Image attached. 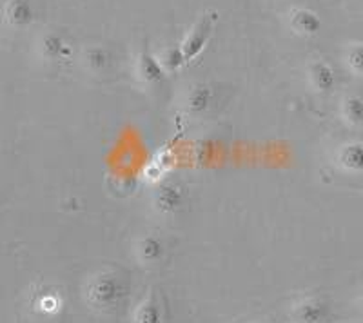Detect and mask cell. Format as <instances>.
Wrapping results in <instances>:
<instances>
[{"label": "cell", "mask_w": 363, "mask_h": 323, "mask_svg": "<svg viewBox=\"0 0 363 323\" xmlns=\"http://www.w3.org/2000/svg\"><path fill=\"white\" fill-rule=\"evenodd\" d=\"M135 75L145 86H158V84L164 82L167 71L164 69L160 60L155 55L149 53L147 47H144L136 57Z\"/></svg>", "instance_id": "5"}, {"label": "cell", "mask_w": 363, "mask_h": 323, "mask_svg": "<svg viewBox=\"0 0 363 323\" xmlns=\"http://www.w3.org/2000/svg\"><path fill=\"white\" fill-rule=\"evenodd\" d=\"M128 280L115 269H100L91 274L84 287V300L93 311H115L128 296Z\"/></svg>", "instance_id": "1"}, {"label": "cell", "mask_w": 363, "mask_h": 323, "mask_svg": "<svg viewBox=\"0 0 363 323\" xmlns=\"http://www.w3.org/2000/svg\"><path fill=\"white\" fill-rule=\"evenodd\" d=\"M164 322V312H162L160 300L157 298L153 290L144 296L135 312H133V323H162Z\"/></svg>", "instance_id": "13"}, {"label": "cell", "mask_w": 363, "mask_h": 323, "mask_svg": "<svg viewBox=\"0 0 363 323\" xmlns=\"http://www.w3.org/2000/svg\"><path fill=\"white\" fill-rule=\"evenodd\" d=\"M358 309H359V312H362V316H363V295L359 296V300H358Z\"/></svg>", "instance_id": "18"}, {"label": "cell", "mask_w": 363, "mask_h": 323, "mask_svg": "<svg viewBox=\"0 0 363 323\" xmlns=\"http://www.w3.org/2000/svg\"><path fill=\"white\" fill-rule=\"evenodd\" d=\"M307 79L314 93L329 95L336 87V73L325 60H313L307 67Z\"/></svg>", "instance_id": "7"}, {"label": "cell", "mask_w": 363, "mask_h": 323, "mask_svg": "<svg viewBox=\"0 0 363 323\" xmlns=\"http://www.w3.org/2000/svg\"><path fill=\"white\" fill-rule=\"evenodd\" d=\"M38 47H40L42 58L50 60V62L69 60L71 55H73V47H71L69 42L58 33H45Z\"/></svg>", "instance_id": "11"}, {"label": "cell", "mask_w": 363, "mask_h": 323, "mask_svg": "<svg viewBox=\"0 0 363 323\" xmlns=\"http://www.w3.org/2000/svg\"><path fill=\"white\" fill-rule=\"evenodd\" d=\"M347 67L351 71L352 75L363 76V42H354L349 44L343 55Z\"/></svg>", "instance_id": "16"}, {"label": "cell", "mask_w": 363, "mask_h": 323, "mask_svg": "<svg viewBox=\"0 0 363 323\" xmlns=\"http://www.w3.org/2000/svg\"><path fill=\"white\" fill-rule=\"evenodd\" d=\"M336 166L347 174H363V144L347 142L336 151Z\"/></svg>", "instance_id": "9"}, {"label": "cell", "mask_w": 363, "mask_h": 323, "mask_svg": "<svg viewBox=\"0 0 363 323\" xmlns=\"http://www.w3.org/2000/svg\"><path fill=\"white\" fill-rule=\"evenodd\" d=\"M216 21H218L216 11H206L199 21L194 22L193 28L189 29V33L184 37V40H182L180 44V50L182 53H184L186 64L193 62L194 58L206 50L211 37H213V31H215Z\"/></svg>", "instance_id": "2"}, {"label": "cell", "mask_w": 363, "mask_h": 323, "mask_svg": "<svg viewBox=\"0 0 363 323\" xmlns=\"http://www.w3.org/2000/svg\"><path fill=\"white\" fill-rule=\"evenodd\" d=\"M109 64H111V53H109L106 47L102 46H93L87 47L84 51V66L87 67V71L91 73H104V71L108 69Z\"/></svg>", "instance_id": "15"}, {"label": "cell", "mask_w": 363, "mask_h": 323, "mask_svg": "<svg viewBox=\"0 0 363 323\" xmlns=\"http://www.w3.org/2000/svg\"><path fill=\"white\" fill-rule=\"evenodd\" d=\"M158 60H160L162 66H164V69L167 73H174L182 66H186V60H184V53H182L180 46H171L167 50H164V53H162V57Z\"/></svg>", "instance_id": "17"}, {"label": "cell", "mask_w": 363, "mask_h": 323, "mask_svg": "<svg viewBox=\"0 0 363 323\" xmlns=\"http://www.w3.org/2000/svg\"><path fill=\"white\" fill-rule=\"evenodd\" d=\"M215 102V91L207 84H196L187 91L186 111L189 116H203Z\"/></svg>", "instance_id": "10"}, {"label": "cell", "mask_w": 363, "mask_h": 323, "mask_svg": "<svg viewBox=\"0 0 363 323\" xmlns=\"http://www.w3.org/2000/svg\"><path fill=\"white\" fill-rule=\"evenodd\" d=\"M340 116L349 128L363 125V98L358 95H345L340 102Z\"/></svg>", "instance_id": "14"}, {"label": "cell", "mask_w": 363, "mask_h": 323, "mask_svg": "<svg viewBox=\"0 0 363 323\" xmlns=\"http://www.w3.org/2000/svg\"><path fill=\"white\" fill-rule=\"evenodd\" d=\"M2 22L9 28L24 29L35 22V8L31 0H6L2 6Z\"/></svg>", "instance_id": "6"}, {"label": "cell", "mask_w": 363, "mask_h": 323, "mask_svg": "<svg viewBox=\"0 0 363 323\" xmlns=\"http://www.w3.org/2000/svg\"><path fill=\"white\" fill-rule=\"evenodd\" d=\"M136 258L144 266H155L158 261L164 260L165 256V244L157 234H145L135 245Z\"/></svg>", "instance_id": "12"}, {"label": "cell", "mask_w": 363, "mask_h": 323, "mask_svg": "<svg viewBox=\"0 0 363 323\" xmlns=\"http://www.w3.org/2000/svg\"><path fill=\"white\" fill-rule=\"evenodd\" d=\"M187 202V189L177 180L160 183L153 193V208L160 215L171 216L184 209Z\"/></svg>", "instance_id": "3"}, {"label": "cell", "mask_w": 363, "mask_h": 323, "mask_svg": "<svg viewBox=\"0 0 363 323\" xmlns=\"http://www.w3.org/2000/svg\"><path fill=\"white\" fill-rule=\"evenodd\" d=\"M333 318L330 305L323 298L311 296L298 302L291 309V323H329Z\"/></svg>", "instance_id": "4"}, {"label": "cell", "mask_w": 363, "mask_h": 323, "mask_svg": "<svg viewBox=\"0 0 363 323\" xmlns=\"http://www.w3.org/2000/svg\"><path fill=\"white\" fill-rule=\"evenodd\" d=\"M322 18L313 9L294 8L289 13V28L300 37H314L322 31Z\"/></svg>", "instance_id": "8"}]
</instances>
